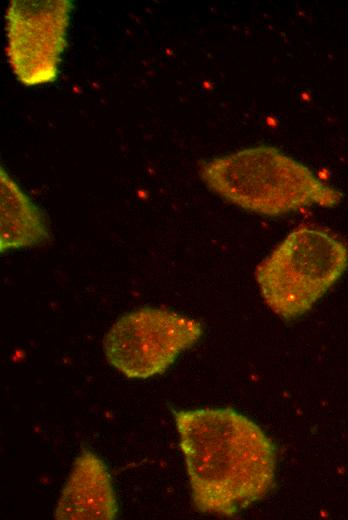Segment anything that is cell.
<instances>
[{"label": "cell", "mask_w": 348, "mask_h": 520, "mask_svg": "<svg viewBox=\"0 0 348 520\" xmlns=\"http://www.w3.org/2000/svg\"><path fill=\"white\" fill-rule=\"evenodd\" d=\"M117 516L118 502L106 464L94 452L82 450L62 488L54 518L112 520Z\"/></svg>", "instance_id": "obj_6"}, {"label": "cell", "mask_w": 348, "mask_h": 520, "mask_svg": "<svg viewBox=\"0 0 348 520\" xmlns=\"http://www.w3.org/2000/svg\"><path fill=\"white\" fill-rule=\"evenodd\" d=\"M202 324L161 307L145 306L118 318L106 333L103 349L109 364L130 379L165 372L202 336Z\"/></svg>", "instance_id": "obj_4"}, {"label": "cell", "mask_w": 348, "mask_h": 520, "mask_svg": "<svg viewBox=\"0 0 348 520\" xmlns=\"http://www.w3.org/2000/svg\"><path fill=\"white\" fill-rule=\"evenodd\" d=\"M173 416L198 511L232 517L273 489L276 448L254 421L230 407Z\"/></svg>", "instance_id": "obj_1"}, {"label": "cell", "mask_w": 348, "mask_h": 520, "mask_svg": "<svg viewBox=\"0 0 348 520\" xmlns=\"http://www.w3.org/2000/svg\"><path fill=\"white\" fill-rule=\"evenodd\" d=\"M0 251L32 247L50 239L42 211L1 166Z\"/></svg>", "instance_id": "obj_7"}, {"label": "cell", "mask_w": 348, "mask_h": 520, "mask_svg": "<svg viewBox=\"0 0 348 520\" xmlns=\"http://www.w3.org/2000/svg\"><path fill=\"white\" fill-rule=\"evenodd\" d=\"M71 0H12L5 12L6 54L27 87L53 83L68 45Z\"/></svg>", "instance_id": "obj_5"}, {"label": "cell", "mask_w": 348, "mask_h": 520, "mask_svg": "<svg viewBox=\"0 0 348 520\" xmlns=\"http://www.w3.org/2000/svg\"><path fill=\"white\" fill-rule=\"evenodd\" d=\"M199 175L227 202L265 216L313 205L331 208L342 193L276 147L259 145L205 161Z\"/></svg>", "instance_id": "obj_2"}, {"label": "cell", "mask_w": 348, "mask_h": 520, "mask_svg": "<svg viewBox=\"0 0 348 520\" xmlns=\"http://www.w3.org/2000/svg\"><path fill=\"white\" fill-rule=\"evenodd\" d=\"M347 267L348 248L342 241L302 227L259 263L255 278L267 306L279 317L293 320L309 311Z\"/></svg>", "instance_id": "obj_3"}]
</instances>
